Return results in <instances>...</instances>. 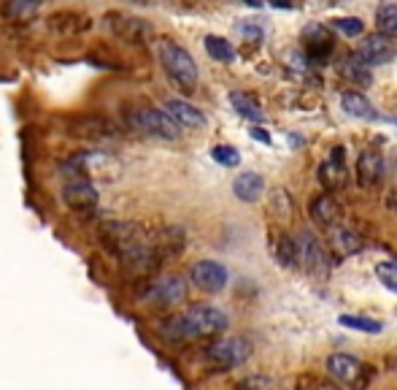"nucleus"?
Listing matches in <instances>:
<instances>
[{
	"label": "nucleus",
	"instance_id": "f257e3e1",
	"mask_svg": "<svg viewBox=\"0 0 397 390\" xmlns=\"http://www.w3.org/2000/svg\"><path fill=\"white\" fill-rule=\"evenodd\" d=\"M227 328V315L214 306H189L186 312L159 323V333L168 342H186L197 336H211Z\"/></svg>",
	"mask_w": 397,
	"mask_h": 390
},
{
	"label": "nucleus",
	"instance_id": "f03ea898",
	"mask_svg": "<svg viewBox=\"0 0 397 390\" xmlns=\"http://www.w3.org/2000/svg\"><path fill=\"white\" fill-rule=\"evenodd\" d=\"M157 52H159V63L165 68V73L182 87L186 93H192L195 90V84H197V65L192 60V55L179 46V44H173V41H168V38H162L159 41V46H157Z\"/></svg>",
	"mask_w": 397,
	"mask_h": 390
},
{
	"label": "nucleus",
	"instance_id": "7ed1b4c3",
	"mask_svg": "<svg viewBox=\"0 0 397 390\" xmlns=\"http://www.w3.org/2000/svg\"><path fill=\"white\" fill-rule=\"evenodd\" d=\"M295 252H298V266L306 271L311 279L325 282V279L330 277V260H327V252H325V247L316 241L313 233L303 230V233L295 239Z\"/></svg>",
	"mask_w": 397,
	"mask_h": 390
},
{
	"label": "nucleus",
	"instance_id": "20e7f679",
	"mask_svg": "<svg viewBox=\"0 0 397 390\" xmlns=\"http://www.w3.org/2000/svg\"><path fill=\"white\" fill-rule=\"evenodd\" d=\"M127 125L138 133H146V136H157V138H179L182 128L159 109H133L127 114Z\"/></svg>",
	"mask_w": 397,
	"mask_h": 390
},
{
	"label": "nucleus",
	"instance_id": "39448f33",
	"mask_svg": "<svg viewBox=\"0 0 397 390\" xmlns=\"http://www.w3.org/2000/svg\"><path fill=\"white\" fill-rule=\"evenodd\" d=\"M62 201L70 212L76 214H84L90 217L97 212L100 206V195H97V187L92 185L90 179H70L65 187H62Z\"/></svg>",
	"mask_w": 397,
	"mask_h": 390
},
{
	"label": "nucleus",
	"instance_id": "423d86ee",
	"mask_svg": "<svg viewBox=\"0 0 397 390\" xmlns=\"http://www.w3.org/2000/svg\"><path fill=\"white\" fill-rule=\"evenodd\" d=\"M209 360H214L216 366L222 369H235L241 366L246 358L251 355V344L241 339V336H230V339H222V342H214L209 350H206Z\"/></svg>",
	"mask_w": 397,
	"mask_h": 390
},
{
	"label": "nucleus",
	"instance_id": "0eeeda50",
	"mask_svg": "<svg viewBox=\"0 0 397 390\" xmlns=\"http://www.w3.org/2000/svg\"><path fill=\"white\" fill-rule=\"evenodd\" d=\"M106 28L114 32L117 38H122L127 44H141L149 38V25L146 19L141 17H133V14H124V11H111L106 14Z\"/></svg>",
	"mask_w": 397,
	"mask_h": 390
},
{
	"label": "nucleus",
	"instance_id": "6e6552de",
	"mask_svg": "<svg viewBox=\"0 0 397 390\" xmlns=\"http://www.w3.org/2000/svg\"><path fill=\"white\" fill-rule=\"evenodd\" d=\"M384 171H387L384 155L378 149H365L360 155V160H357V182H360V187H365L370 193L378 190L384 185Z\"/></svg>",
	"mask_w": 397,
	"mask_h": 390
},
{
	"label": "nucleus",
	"instance_id": "1a4fd4ad",
	"mask_svg": "<svg viewBox=\"0 0 397 390\" xmlns=\"http://www.w3.org/2000/svg\"><path fill=\"white\" fill-rule=\"evenodd\" d=\"M192 282L206 292H222L227 288V282H230V274H227V268H224L222 263H216V260H200V263H195V268H192Z\"/></svg>",
	"mask_w": 397,
	"mask_h": 390
},
{
	"label": "nucleus",
	"instance_id": "9d476101",
	"mask_svg": "<svg viewBox=\"0 0 397 390\" xmlns=\"http://www.w3.org/2000/svg\"><path fill=\"white\" fill-rule=\"evenodd\" d=\"M367 366H360V360L351 355H343V353H336V355L327 358V371L336 377L338 382H343V385H351V388L362 390L367 385L365 380H362V371H365Z\"/></svg>",
	"mask_w": 397,
	"mask_h": 390
},
{
	"label": "nucleus",
	"instance_id": "9b49d317",
	"mask_svg": "<svg viewBox=\"0 0 397 390\" xmlns=\"http://www.w3.org/2000/svg\"><path fill=\"white\" fill-rule=\"evenodd\" d=\"M354 55H357L367 68H373V65L389 63V60L395 57V46H392L389 38L373 32V35H365V38H362V44H360V49H357Z\"/></svg>",
	"mask_w": 397,
	"mask_h": 390
},
{
	"label": "nucleus",
	"instance_id": "f8f14e48",
	"mask_svg": "<svg viewBox=\"0 0 397 390\" xmlns=\"http://www.w3.org/2000/svg\"><path fill=\"white\" fill-rule=\"evenodd\" d=\"M146 298L157 304V306H176V304H182L184 298H186V282H184L182 277H165V279H157L149 292H146Z\"/></svg>",
	"mask_w": 397,
	"mask_h": 390
},
{
	"label": "nucleus",
	"instance_id": "ddd939ff",
	"mask_svg": "<svg viewBox=\"0 0 397 390\" xmlns=\"http://www.w3.org/2000/svg\"><path fill=\"white\" fill-rule=\"evenodd\" d=\"M46 25L57 35H81L92 28V19L87 14H79V11H55L46 17Z\"/></svg>",
	"mask_w": 397,
	"mask_h": 390
},
{
	"label": "nucleus",
	"instance_id": "4468645a",
	"mask_svg": "<svg viewBox=\"0 0 397 390\" xmlns=\"http://www.w3.org/2000/svg\"><path fill=\"white\" fill-rule=\"evenodd\" d=\"M165 114L179 125V128H206V114L200 109H195L192 103L179 100V98H171L165 103Z\"/></svg>",
	"mask_w": 397,
	"mask_h": 390
},
{
	"label": "nucleus",
	"instance_id": "2eb2a0df",
	"mask_svg": "<svg viewBox=\"0 0 397 390\" xmlns=\"http://www.w3.org/2000/svg\"><path fill=\"white\" fill-rule=\"evenodd\" d=\"M303 41L308 44V52H311L308 63H322L333 52V32L325 25H308L303 30Z\"/></svg>",
	"mask_w": 397,
	"mask_h": 390
},
{
	"label": "nucleus",
	"instance_id": "dca6fc26",
	"mask_svg": "<svg viewBox=\"0 0 397 390\" xmlns=\"http://www.w3.org/2000/svg\"><path fill=\"white\" fill-rule=\"evenodd\" d=\"M340 214H343V209H340V203L330 193L316 195L311 201V220L319 228H333L340 220Z\"/></svg>",
	"mask_w": 397,
	"mask_h": 390
},
{
	"label": "nucleus",
	"instance_id": "f3484780",
	"mask_svg": "<svg viewBox=\"0 0 397 390\" xmlns=\"http://www.w3.org/2000/svg\"><path fill=\"white\" fill-rule=\"evenodd\" d=\"M184 241H186V239H184V230L173 225L162 228V230L157 233V239H152L154 250H157V255H159L162 263L168 258H173V255H179L184 250Z\"/></svg>",
	"mask_w": 397,
	"mask_h": 390
},
{
	"label": "nucleus",
	"instance_id": "a211bd4d",
	"mask_svg": "<svg viewBox=\"0 0 397 390\" xmlns=\"http://www.w3.org/2000/svg\"><path fill=\"white\" fill-rule=\"evenodd\" d=\"M233 193L238 195L244 203H254V201H260V195L265 193V179L254 171L238 174L235 182H233Z\"/></svg>",
	"mask_w": 397,
	"mask_h": 390
},
{
	"label": "nucleus",
	"instance_id": "6ab92c4d",
	"mask_svg": "<svg viewBox=\"0 0 397 390\" xmlns=\"http://www.w3.org/2000/svg\"><path fill=\"white\" fill-rule=\"evenodd\" d=\"M319 185L327 190V193H336V190H343L346 187V165L343 160H325L319 165Z\"/></svg>",
	"mask_w": 397,
	"mask_h": 390
},
{
	"label": "nucleus",
	"instance_id": "aec40b11",
	"mask_svg": "<svg viewBox=\"0 0 397 390\" xmlns=\"http://www.w3.org/2000/svg\"><path fill=\"white\" fill-rule=\"evenodd\" d=\"M340 106H343V111H346L349 117H357V120H365V122H373V120L378 117L376 109H373V103H370L362 93H343Z\"/></svg>",
	"mask_w": 397,
	"mask_h": 390
},
{
	"label": "nucleus",
	"instance_id": "412c9836",
	"mask_svg": "<svg viewBox=\"0 0 397 390\" xmlns=\"http://www.w3.org/2000/svg\"><path fill=\"white\" fill-rule=\"evenodd\" d=\"M271 252H273V258L281 263V266H287V268H292V266H298V252H295V239H289L287 233H281V230H275L271 233Z\"/></svg>",
	"mask_w": 397,
	"mask_h": 390
},
{
	"label": "nucleus",
	"instance_id": "4be33fe9",
	"mask_svg": "<svg viewBox=\"0 0 397 390\" xmlns=\"http://www.w3.org/2000/svg\"><path fill=\"white\" fill-rule=\"evenodd\" d=\"M333 250H336L338 258L357 255L362 250V239L354 230H349V228H336L333 230Z\"/></svg>",
	"mask_w": 397,
	"mask_h": 390
},
{
	"label": "nucleus",
	"instance_id": "5701e85b",
	"mask_svg": "<svg viewBox=\"0 0 397 390\" xmlns=\"http://www.w3.org/2000/svg\"><path fill=\"white\" fill-rule=\"evenodd\" d=\"M230 103L244 120H251V122H262L265 120V111L260 109V103L251 95H246V93H230Z\"/></svg>",
	"mask_w": 397,
	"mask_h": 390
},
{
	"label": "nucleus",
	"instance_id": "b1692460",
	"mask_svg": "<svg viewBox=\"0 0 397 390\" xmlns=\"http://www.w3.org/2000/svg\"><path fill=\"white\" fill-rule=\"evenodd\" d=\"M340 73L346 76V79H351L354 84H362V87H367L370 82H373V76H370V68H367L357 55H349L346 60H343V65H340Z\"/></svg>",
	"mask_w": 397,
	"mask_h": 390
},
{
	"label": "nucleus",
	"instance_id": "393cba45",
	"mask_svg": "<svg viewBox=\"0 0 397 390\" xmlns=\"http://www.w3.org/2000/svg\"><path fill=\"white\" fill-rule=\"evenodd\" d=\"M206 52L209 57H214L216 63H233L235 60V49L227 38H219V35H206Z\"/></svg>",
	"mask_w": 397,
	"mask_h": 390
},
{
	"label": "nucleus",
	"instance_id": "a878e982",
	"mask_svg": "<svg viewBox=\"0 0 397 390\" xmlns=\"http://www.w3.org/2000/svg\"><path fill=\"white\" fill-rule=\"evenodd\" d=\"M376 25H378V35L384 38H397V6L387 3L376 11Z\"/></svg>",
	"mask_w": 397,
	"mask_h": 390
},
{
	"label": "nucleus",
	"instance_id": "bb28decb",
	"mask_svg": "<svg viewBox=\"0 0 397 390\" xmlns=\"http://www.w3.org/2000/svg\"><path fill=\"white\" fill-rule=\"evenodd\" d=\"M338 325L351 328V331H362V333H381V331H384V323H381V320L357 317V315H343V317H338Z\"/></svg>",
	"mask_w": 397,
	"mask_h": 390
},
{
	"label": "nucleus",
	"instance_id": "cd10ccee",
	"mask_svg": "<svg viewBox=\"0 0 397 390\" xmlns=\"http://www.w3.org/2000/svg\"><path fill=\"white\" fill-rule=\"evenodd\" d=\"M271 209L275 212V217L278 220H289L292 214H295V201H292V195L287 193V190H273L271 195Z\"/></svg>",
	"mask_w": 397,
	"mask_h": 390
},
{
	"label": "nucleus",
	"instance_id": "c85d7f7f",
	"mask_svg": "<svg viewBox=\"0 0 397 390\" xmlns=\"http://www.w3.org/2000/svg\"><path fill=\"white\" fill-rule=\"evenodd\" d=\"M211 158H214L219 165H227V168L241 165V155H238V149H235V147H227V144L214 147V149H211Z\"/></svg>",
	"mask_w": 397,
	"mask_h": 390
},
{
	"label": "nucleus",
	"instance_id": "c756f323",
	"mask_svg": "<svg viewBox=\"0 0 397 390\" xmlns=\"http://www.w3.org/2000/svg\"><path fill=\"white\" fill-rule=\"evenodd\" d=\"M376 277L387 290L397 292V263H378L376 266Z\"/></svg>",
	"mask_w": 397,
	"mask_h": 390
},
{
	"label": "nucleus",
	"instance_id": "7c9ffc66",
	"mask_svg": "<svg viewBox=\"0 0 397 390\" xmlns=\"http://www.w3.org/2000/svg\"><path fill=\"white\" fill-rule=\"evenodd\" d=\"M0 14L8 17V19H25V17L38 14V6H32V3H6L0 8Z\"/></svg>",
	"mask_w": 397,
	"mask_h": 390
},
{
	"label": "nucleus",
	"instance_id": "2f4dec72",
	"mask_svg": "<svg viewBox=\"0 0 397 390\" xmlns=\"http://www.w3.org/2000/svg\"><path fill=\"white\" fill-rule=\"evenodd\" d=\"M333 28L340 30L343 35H349V38H354V35H360V32L365 30V25H362V19H357V17H340L333 22Z\"/></svg>",
	"mask_w": 397,
	"mask_h": 390
},
{
	"label": "nucleus",
	"instance_id": "473e14b6",
	"mask_svg": "<svg viewBox=\"0 0 397 390\" xmlns=\"http://www.w3.org/2000/svg\"><path fill=\"white\" fill-rule=\"evenodd\" d=\"M241 390H273V382L265 377H249L241 382Z\"/></svg>",
	"mask_w": 397,
	"mask_h": 390
},
{
	"label": "nucleus",
	"instance_id": "72a5a7b5",
	"mask_svg": "<svg viewBox=\"0 0 397 390\" xmlns=\"http://www.w3.org/2000/svg\"><path fill=\"white\" fill-rule=\"evenodd\" d=\"M238 30H241V35H244V38L254 41V44H260V41H262V30H260L257 25H249V22H244V25H238Z\"/></svg>",
	"mask_w": 397,
	"mask_h": 390
},
{
	"label": "nucleus",
	"instance_id": "f704fd0d",
	"mask_svg": "<svg viewBox=\"0 0 397 390\" xmlns=\"http://www.w3.org/2000/svg\"><path fill=\"white\" fill-rule=\"evenodd\" d=\"M251 138H257V141H262V144H271V136L262 128H251Z\"/></svg>",
	"mask_w": 397,
	"mask_h": 390
},
{
	"label": "nucleus",
	"instance_id": "c9c22d12",
	"mask_svg": "<svg viewBox=\"0 0 397 390\" xmlns=\"http://www.w3.org/2000/svg\"><path fill=\"white\" fill-rule=\"evenodd\" d=\"M289 144H292V147H303V138H300V136H289Z\"/></svg>",
	"mask_w": 397,
	"mask_h": 390
},
{
	"label": "nucleus",
	"instance_id": "e433bc0d",
	"mask_svg": "<svg viewBox=\"0 0 397 390\" xmlns=\"http://www.w3.org/2000/svg\"><path fill=\"white\" fill-rule=\"evenodd\" d=\"M319 390H338L336 385H330V382H319Z\"/></svg>",
	"mask_w": 397,
	"mask_h": 390
}]
</instances>
